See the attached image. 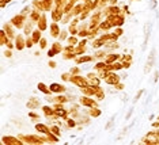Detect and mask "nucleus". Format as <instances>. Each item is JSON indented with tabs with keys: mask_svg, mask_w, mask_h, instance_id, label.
<instances>
[{
	"mask_svg": "<svg viewBox=\"0 0 159 145\" xmlns=\"http://www.w3.org/2000/svg\"><path fill=\"white\" fill-rule=\"evenodd\" d=\"M23 19H25V15H17V17H14L12 18V20H11V23L12 25H15L17 27H22L23 26Z\"/></svg>",
	"mask_w": 159,
	"mask_h": 145,
	"instance_id": "obj_1",
	"label": "nucleus"
},
{
	"mask_svg": "<svg viewBox=\"0 0 159 145\" xmlns=\"http://www.w3.org/2000/svg\"><path fill=\"white\" fill-rule=\"evenodd\" d=\"M50 91H52V92H63V91H65V88H64L63 85L52 84L50 85Z\"/></svg>",
	"mask_w": 159,
	"mask_h": 145,
	"instance_id": "obj_2",
	"label": "nucleus"
},
{
	"mask_svg": "<svg viewBox=\"0 0 159 145\" xmlns=\"http://www.w3.org/2000/svg\"><path fill=\"white\" fill-rule=\"evenodd\" d=\"M50 33H52L53 37H57V34H59V26L56 25V23L50 25Z\"/></svg>",
	"mask_w": 159,
	"mask_h": 145,
	"instance_id": "obj_3",
	"label": "nucleus"
},
{
	"mask_svg": "<svg viewBox=\"0 0 159 145\" xmlns=\"http://www.w3.org/2000/svg\"><path fill=\"white\" fill-rule=\"evenodd\" d=\"M38 88H40V91H44V92H46V94L49 92V91L46 90V87H45L44 84H40V85H38Z\"/></svg>",
	"mask_w": 159,
	"mask_h": 145,
	"instance_id": "obj_4",
	"label": "nucleus"
},
{
	"mask_svg": "<svg viewBox=\"0 0 159 145\" xmlns=\"http://www.w3.org/2000/svg\"><path fill=\"white\" fill-rule=\"evenodd\" d=\"M40 44H41V48L44 49V48H45V44H46V41H45V39H41V42H40Z\"/></svg>",
	"mask_w": 159,
	"mask_h": 145,
	"instance_id": "obj_5",
	"label": "nucleus"
},
{
	"mask_svg": "<svg viewBox=\"0 0 159 145\" xmlns=\"http://www.w3.org/2000/svg\"><path fill=\"white\" fill-rule=\"evenodd\" d=\"M109 3H110V6H114L117 3V0H109Z\"/></svg>",
	"mask_w": 159,
	"mask_h": 145,
	"instance_id": "obj_6",
	"label": "nucleus"
}]
</instances>
